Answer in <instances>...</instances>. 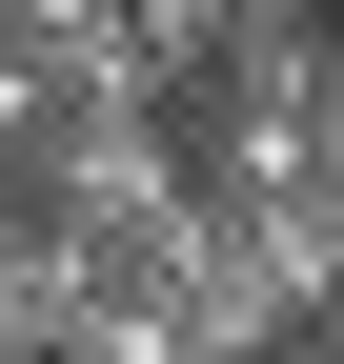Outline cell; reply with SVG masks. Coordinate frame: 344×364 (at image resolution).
<instances>
[{
    "label": "cell",
    "mask_w": 344,
    "mask_h": 364,
    "mask_svg": "<svg viewBox=\"0 0 344 364\" xmlns=\"http://www.w3.org/2000/svg\"><path fill=\"white\" fill-rule=\"evenodd\" d=\"M284 364H344V324H304V344H284Z\"/></svg>",
    "instance_id": "obj_4"
},
{
    "label": "cell",
    "mask_w": 344,
    "mask_h": 364,
    "mask_svg": "<svg viewBox=\"0 0 344 364\" xmlns=\"http://www.w3.org/2000/svg\"><path fill=\"white\" fill-rule=\"evenodd\" d=\"M81 284H102V243H81V223H0V364H61Z\"/></svg>",
    "instance_id": "obj_2"
},
{
    "label": "cell",
    "mask_w": 344,
    "mask_h": 364,
    "mask_svg": "<svg viewBox=\"0 0 344 364\" xmlns=\"http://www.w3.org/2000/svg\"><path fill=\"white\" fill-rule=\"evenodd\" d=\"M284 102H304V223L344 243V21H304V41H284Z\"/></svg>",
    "instance_id": "obj_3"
},
{
    "label": "cell",
    "mask_w": 344,
    "mask_h": 364,
    "mask_svg": "<svg viewBox=\"0 0 344 364\" xmlns=\"http://www.w3.org/2000/svg\"><path fill=\"white\" fill-rule=\"evenodd\" d=\"M203 182L162 142L142 81H41L21 102V223H81V243H142V223H183Z\"/></svg>",
    "instance_id": "obj_1"
}]
</instances>
